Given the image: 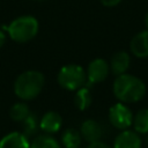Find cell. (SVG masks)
I'll list each match as a JSON object with an SVG mask.
<instances>
[{
  "instance_id": "obj_1",
  "label": "cell",
  "mask_w": 148,
  "mask_h": 148,
  "mask_svg": "<svg viewBox=\"0 0 148 148\" xmlns=\"http://www.w3.org/2000/svg\"><path fill=\"white\" fill-rule=\"evenodd\" d=\"M113 94L121 103H136L145 97L146 84L138 76L125 73L116 77L113 82Z\"/></svg>"
},
{
  "instance_id": "obj_2",
  "label": "cell",
  "mask_w": 148,
  "mask_h": 148,
  "mask_svg": "<svg viewBox=\"0 0 148 148\" xmlns=\"http://www.w3.org/2000/svg\"><path fill=\"white\" fill-rule=\"evenodd\" d=\"M44 83L45 79L40 72L25 71L16 77L14 82V92L18 98L30 101L39 95Z\"/></svg>"
},
{
  "instance_id": "obj_3",
  "label": "cell",
  "mask_w": 148,
  "mask_h": 148,
  "mask_svg": "<svg viewBox=\"0 0 148 148\" xmlns=\"http://www.w3.org/2000/svg\"><path fill=\"white\" fill-rule=\"evenodd\" d=\"M9 36L17 43L31 40L38 32V21L34 16L23 15L10 22L7 28Z\"/></svg>"
},
{
  "instance_id": "obj_4",
  "label": "cell",
  "mask_w": 148,
  "mask_h": 148,
  "mask_svg": "<svg viewBox=\"0 0 148 148\" xmlns=\"http://www.w3.org/2000/svg\"><path fill=\"white\" fill-rule=\"evenodd\" d=\"M58 83L67 90H77L86 86L87 74L86 71L75 64H69L60 68L58 73Z\"/></svg>"
},
{
  "instance_id": "obj_5",
  "label": "cell",
  "mask_w": 148,
  "mask_h": 148,
  "mask_svg": "<svg viewBox=\"0 0 148 148\" xmlns=\"http://www.w3.org/2000/svg\"><path fill=\"white\" fill-rule=\"evenodd\" d=\"M109 120L111 125L120 131L127 130L132 126L133 113L125 103H116L109 110Z\"/></svg>"
},
{
  "instance_id": "obj_6",
  "label": "cell",
  "mask_w": 148,
  "mask_h": 148,
  "mask_svg": "<svg viewBox=\"0 0 148 148\" xmlns=\"http://www.w3.org/2000/svg\"><path fill=\"white\" fill-rule=\"evenodd\" d=\"M110 73V65L106 62V60L102 58H96L94 59L86 72L87 74V87L90 84L99 83L104 81Z\"/></svg>"
},
{
  "instance_id": "obj_7",
  "label": "cell",
  "mask_w": 148,
  "mask_h": 148,
  "mask_svg": "<svg viewBox=\"0 0 148 148\" xmlns=\"http://www.w3.org/2000/svg\"><path fill=\"white\" fill-rule=\"evenodd\" d=\"M142 140L134 130H123L114 139L112 148H141Z\"/></svg>"
},
{
  "instance_id": "obj_8",
  "label": "cell",
  "mask_w": 148,
  "mask_h": 148,
  "mask_svg": "<svg viewBox=\"0 0 148 148\" xmlns=\"http://www.w3.org/2000/svg\"><path fill=\"white\" fill-rule=\"evenodd\" d=\"M81 136L89 143L99 141L103 135V128L101 124L92 119H87L82 123L81 130H80Z\"/></svg>"
},
{
  "instance_id": "obj_9",
  "label": "cell",
  "mask_w": 148,
  "mask_h": 148,
  "mask_svg": "<svg viewBox=\"0 0 148 148\" xmlns=\"http://www.w3.org/2000/svg\"><path fill=\"white\" fill-rule=\"evenodd\" d=\"M130 50L138 58H148V29L138 32L131 39Z\"/></svg>"
},
{
  "instance_id": "obj_10",
  "label": "cell",
  "mask_w": 148,
  "mask_h": 148,
  "mask_svg": "<svg viewBox=\"0 0 148 148\" xmlns=\"http://www.w3.org/2000/svg\"><path fill=\"white\" fill-rule=\"evenodd\" d=\"M62 124L61 116L56 111L46 112L39 120V128L47 134H52L59 131Z\"/></svg>"
},
{
  "instance_id": "obj_11",
  "label": "cell",
  "mask_w": 148,
  "mask_h": 148,
  "mask_svg": "<svg viewBox=\"0 0 148 148\" xmlns=\"http://www.w3.org/2000/svg\"><path fill=\"white\" fill-rule=\"evenodd\" d=\"M110 71L114 74V75H121L125 74L131 65V57L127 52L125 51H119L116 52L110 61Z\"/></svg>"
},
{
  "instance_id": "obj_12",
  "label": "cell",
  "mask_w": 148,
  "mask_h": 148,
  "mask_svg": "<svg viewBox=\"0 0 148 148\" xmlns=\"http://www.w3.org/2000/svg\"><path fill=\"white\" fill-rule=\"evenodd\" d=\"M0 148H30V143L23 133L12 132L0 140Z\"/></svg>"
},
{
  "instance_id": "obj_13",
  "label": "cell",
  "mask_w": 148,
  "mask_h": 148,
  "mask_svg": "<svg viewBox=\"0 0 148 148\" xmlns=\"http://www.w3.org/2000/svg\"><path fill=\"white\" fill-rule=\"evenodd\" d=\"M81 140V133L75 128H67L61 135V142L65 148H79Z\"/></svg>"
},
{
  "instance_id": "obj_14",
  "label": "cell",
  "mask_w": 148,
  "mask_h": 148,
  "mask_svg": "<svg viewBox=\"0 0 148 148\" xmlns=\"http://www.w3.org/2000/svg\"><path fill=\"white\" fill-rule=\"evenodd\" d=\"M132 126L139 134L148 133V109H141L133 116Z\"/></svg>"
},
{
  "instance_id": "obj_15",
  "label": "cell",
  "mask_w": 148,
  "mask_h": 148,
  "mask_svg": "<svg viewBox=\"0 0 148 148\" xmlns=\"http://www.w3.org/2000/svg\"><path fill=\"white\" fill-rule=\"evenodd\" d=\"M91 101H92V97H91V92H90L88 87L83 86L82 88L76 90L74 103H75V105L79 110H81V111L86 110L91 104Z\"/></svg>"
},
{
  "instance_id": "obj_16",
  "label": "cell",
  "mask_w": 148,
  "mask_h": 148,
  "mask_svg": "<svg viewBox=\"0 0 148 148\" xmlns=\"http://www.w3.org/2000/svg\"><path fill=\"white\" fill-rule=\"evenodd\" d=\"M30 148H62L60 143L50 134L37 135L30 143Z\"/></svg>"
},
{
  "instance_id": "obj_17",
  "label": "cell",
  "mask_w": 148,
  "mask_h": 148,
  "mask_svg": "<svg viewBox=\"0 0 148 148\" xmlns=\"http://www.w3.org/2000/svg\"><path fill=\"white\" fill-rule=\"evenodd\" d=\"M23 123V134L27 136V138H30V136H34L37 132H38V128H39V121L36 117L35 113H29L28 117L22 121Z\"/></svg>"
},
{
  "instance_id": "obj_18",
  "label": "cell",
  "mask_w": 148,
  "mask_h": 148,
  "mask_svg": "<svg viewBox=\"0 0 148 148\" xmlns=\"http://www.w3.org/2000/svg\"><path fill=\"white\" fill-rule=\"evenodd\" d=\"M29 113H30V110L28 105L23 102L15 103L9 110V116L14 121H23Z\"/></svg>"
},
{
  "instance_id": "obj_19",
  "label": "cell",
  "mask_w": 148,
  "mask_h": 148,
  "mask_svg": "<svg viewBox=\"0 0 148 148\" xmlns=\"http://www.w3.org/2000/svg\"><path fill=\"white\" fill-rule=\"evenodd\" d=\"M87 148H111L108 143L103 142V141H96V142H92V143H89Z\"/></svg>"
},
{
  "instance_id": "obj_20",
  "label": "cell",
  "mask_w": 148,
  "mask_h": 148,
  "mask_svg": "<svg viewBox=\"0 0 148 148\" xmlns=\"http://www.w3.org/2000/svg\"><path fill=\"white\" fill-rule=\"evenodd\" d=\"M99 1L105 7H114L121 2V0H99Z\"/></svg>"
},
{
  "instance_id": "obj_21",
  "label": "cell",
  "mask_w": 148,
  "mask_h": 148,
  "mask_svg": "<svg viewBox=\"0 0 148 148\" xmlns=\"http://www.w3.org/2000/svg\"><path fill=\"white\" fill-rule=\"evenodd\" d=\"M5 42H6V35L2 30H0V47L5 44Z\"/></svg>"
},
{
  "instance_id": "obj_22",
  "label": "cell",
  "mask_w": 148,
  "mask_h": 148,
  "mask_svg": "<svg viewBox=\"0 0 148 148\" xmlns=\"http://www.w3.org/2000/svg\"><path fill=\"white\" fill-rule=\"evenodd\" d=\"M145 24H146V28L148 29V13H147L146 16H145Z\"/></svg>"
},
{
  "instance_id": "obj_23",
  "label": "cell",
  "mask_w": 148,
  "mask_h": 148,
  "mask_svg": "<svg viewBox=\"0 0 148 148\" xmlns=\"http://www.w3.org/2000/svg\"><path fill=\"white\" fill-rule=\"evenodd\" d=\"M145 145H146V147L148 148V133L146 134V140H145Z\"/></svg>"
},
{
  "instance_id": "obj_24",
  "label": "cell",
  "mask_w": 148,
  "mask_h": 148,
  "mask_svg": "<svg viewBox=\"0 0 148 148\" xmlns=\"http://www.w3.org/2000/svg\"><path fill=\"white\" fill-rule=\"evenodd\" d=\"M35 1H42V0H35Z\"/></svg>"
}]
</instances>
